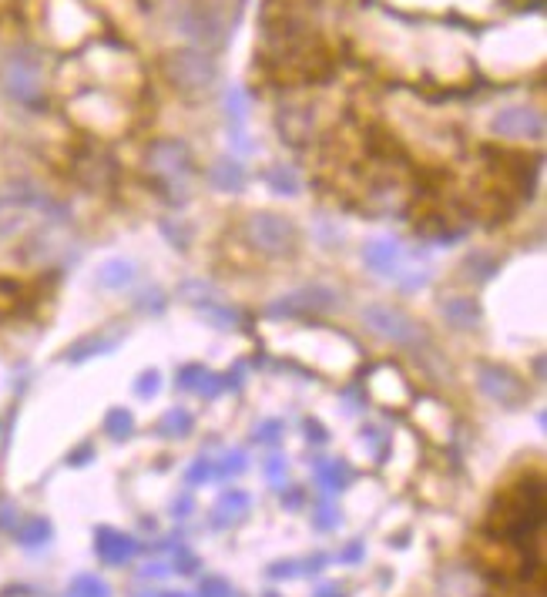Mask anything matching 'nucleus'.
Here are the masks:
<instances>
[{"instance_id": "39448f33", "label": "nucleus", "mask_w": 547, "mask_h": 597, "mask_svg": "<svg viewBox=\"0 0 547 597\" xmlns=\"http://www.w3.org/2000/svg\"><path fill=\"white\" fill-rule=\"evenodd\" d=\"M477 386H481L483 397H491L494 403L500 406H521L524 399H527V386L517 372H510L508 366H497V362H481L477 366Z\"/></svg>"}, {"instance_id": "7ed1b4c3", "label": "nucleus", "mask_w": 547, "mask_h": 597, "mask_svg": "<svg viewBox=\"0 0 547 597\" xmlns=\"http://www.w3.org/2000/svg\"><path fill=\"white\" fill-rule=\"evenodd\" d=\"M245 239L252 249H259L262 255H272V259H282V255H293L295 245H299V232L289 218L272 212H259L245 222Z\"/></svg>"}, {"instance_id": "6ab92c4d", "label": "nucleus", "mask_w": 547, "mask_h": 597, "mask_svg": "<svg viewBox=\"0 0 547 597\" xmlns=\"http://www.w3.org/2000/svg\"><path fill=\"white\" fill-rule=\"evenodd\" d=\"M13 533H17V541L24 547H40L51 541V524L44 517H34V520H27V524H21Z\"/></svg>"}, {"instance_id": "473e14b6", "label": "nucleus", "mask_w": 547, "mask_h": 597, "mask_svg": "<svg viewBox=\"0 0 547 597\" xmlns=\"http://www.w3.org/2000/svg\"><path fill=\"white\" fill-rule=\"evenodd\" d=\"M209 473H212V466L205 464V460H199V464L188 470V483H199V480H205Z\"/></svg>"}, {"instance_id": "a211bd4d", "label": "nucleus", "mask_w": 547, "mask_h": 597, "mask_svg": "<svg viewBox=\"0 0 547 597\" xmlns=\"http://www.w3.org/2000/svg\"><path fill=\"white\" fill-rule=\"evenodd\" d=\"M316 477H320V487L322 490H329V493H336V490H343L346 487V480H349V470L339 460H320L316 464Z\"/></svg>"}, {"instance_id": "2eb2a0df", "label": "nucleus", "mask_w": 547, "mask_h": 597, "mask_svg": "<svg viewBox=\"0 0 547 597\" xmlns=\"http://www.w3.org/2000/svg\"><path fill=\"white\" fill-rule=\"evenodd\" d=\"M209 178H212V185L218 188V192H242V185H245V168H242L239 161L222 158V161H215Z\"/></svg>"}, {"instance_id": "bb28decb", "label": "nucleus", "mask_w": 547, "mask_h": 597, "mask_svg": "<svg viewBox=\"0 0 547 597\" xmlns=\"http://www.w3.org/2000/svg\"><path fill=\"white\" fill-rule=\"evenodd\" d=\"M161 376H158V370H148V372H141V376H138V383H134V393H138V397L141 399H148V397H155V393H158L161 389V383H158Z\"/></svg>"}, {"instance_id": "4c0bfd02", "label": "nucleus", "mask_w": 547, "mask_h": 597, "mask_svg": "<svg viewBox=\"0 0 547 597\" xmlns=\"http://www.w3.org/2000/svg\"><path fill=\"white\" fill-rule=\"evenodd\" d=\"M360 554H363V547H360V544L349 547V550H346V560H356V558H360Z\"/></svg>"}, {"instance_id": "c85d7f7f", "label": "nucleus", "mask_w": 547, "mask_h": 597, "mask_svg": "<svg viewBox=\"0 0 547 597\" xmlns=\"http://www.w3.org/2000/svg\"><path fill=\"white\" fill-rule=\"evenodd\" d=\"M232 587H228L226 577H205L201 581V597H228Z\"/></svg>"}, {"instance_id": "e433bc0d", "label": "nucleus", "mask_w": 547, "mask_h": 597, "mask_svg": "<svg viewBox=\"0 0 547 597\" xmlns=\"http://www.w3.org/2000/svg\"><path fill=\"white\" fill-rule=\"evenodd\" d=\"M320 597H343V591H339L336 584H329V587H322Z\"/></svg>"}, {"instance_id": "a878e982", "label": "nucleus", "mask_w": 547, "mask_h": 597, "mask_svg": "<svg viewBox=\"0 0 547 597\" xmlns=\"http://www.w3.org/2000/svg\"><path fill=\"white\" fill-rule=\"evenodd\" d=\"M201 316L209 319V322H215V329H232V326L239 322V312H235V309H226V305H205Z\"/></svg>"}, {"instance_id": "4be33fe9", "label": "nucleus", "mask_w": 547, "mask_h": 597, "mask_svg": "<svg viewBox=\"0 0 547 597\" xmlns=\"http://www.w3.org/2000/svg\"><path fill=\"white\" fill-rule=\"evenodd\" d=\"M132 430H134V420H132V413L128 410L115 406V410L105 416V433L111 439H128L132 437Z\"/></svg>"}, {"instance_id": "72a5a7b5", "label": "nucleus", "mask_w": 547, "mask_h": 597, "mask_svg": "<svg viewBox=\"0 0 547 597\" xmlns=\"http://www.w3.org/2000/svg\"><path fill=\"white\" fill-rule=\"evenodd\" d=\"M306 437L316 439V443H326V430H322L316 420H306Z\"/></svg>"}, {"instance_id": "6e6552de", "label": "nucleus", "mask_w": 547, "mask_h": 597, "mask_svg": "<svg viewBox=\"0 0 547 597\" xmlns=\"http://www.w3.org/2000/svg\"><path fill=\"white\" fill-rule=\"evenodd\" d=\"M339 295L329 286H306L293 295H282L279 303L269 305L272 316H303V312H333Z\"/></svg>"}, {"instance_id": "cd10ccee", "label": "nucleus", "mask_w": 547, "mask_h": 597, "mask_svg": "<svg viewBox=\"0 0 547 597\" xmlns=\"http://www.w3.org/2000/svg\"><path fill=\"white\" fill-rule=\"evenodd\" d=\"M138 309H141V312H155V316H158L161 309H165V299H161L158 289H145V293L138 295Z\"/></svg>"}, {"instance_id": "0eeeda50", "label": "nucleus", "mask_w": 547, "mask_h": 597, "mask_svg": "<svg viewBox=\"0 0 547 597\" xmlns=\"http://www.w3.org/2000/svg\"><path fill=\"white\" fill-rule=\"evenodd\" d=\"M178 27H182L185 38H192L195 44H205V47H218V44L226 40V21H222L218 11L209 7V4H192V7H185Z\"/></svg>"}, {"instance_id": "9d476101", "label": "nucleus", "mask_w": 547, "mask_h": 597, "mask_svg": "<svg viewBox=\"0 0 547 597\" xmlns=\"http://www.w3.org/2000/svg\"><path fill=\"white\" fill-rule=\"evenodd\" d=\"M494 132L500 138H541L544 118L531 107H508L494 118Z\"/></svg>"}, {"instance_id": "b1692460", "label": "nucleus", "mask_w": 547, "mask_h": 597, "mask_svg": "<svg viewBox=\"0 0 547 597\" xmlns=\"http://www.w3.org/2000/svg\"><path fill=\"white\" fill-rule=\"evenodd\" d=\"M464 269H474V272H477V282H487V279H494L497 259L491 252H474V255H467ZM474 272H467V276H474Z\"/></svg>"}, {"instance_id": "20e7f679", "label": "nucleus", "mask_w": 547, "mask_h": 597, "mask_svg": "<svg viewBox=\"0 0 547 597\" xmlns=\"http://www.w3.org/2000/svg\"><path fill=\"white\" fill-rule=\"evenodd\" d=\"M165 74L182 94H205L215 84V61L201 51H182L165 61Z\"/></svg>"}, {"instance_id": "f8f14e48", "label": "nucleus", "mask_w": 547, "mask_h": 597, "mask_svg": "<svg viewBox=\"0 0 547 597\" xmlns=\"http://www.w3.org/2000/svg\"><path fill=\"white\" fill-rule=\"evenodd\" d=\"M443 319L460 332H470L481 326V305L474 303L470 295H454V299H443L440 303Z\"/></svg>"}, {"instance_id": "dca6fc26", "label": "nucleus", "mask_w": 547, "mask_h": 597, "mask_svg": "<svg viewBox=\"0 0 547 597\" xmlns=\"http://www.w3.org/2000/svg\"><path fill=\"white\" fill-rule=\"evenodd\" d=\"M118 343H121V332H115V336H88V339H81V343H74L67 349V359L81 362V359L94 356V353H111Z\"/></svg>"}, {"instance_id": "aec40b11", "label": "nucleus", "mask_w": 547, "mask_h": 597, "mask_svg": "<svg viewBox=\"0 0 547 597\" xmlns=\"http://www.w3.org/2000/svg\"><path fill=\"white\" fill-rule=\"evenodd\" d=\"M245 510H249V497H245V493L242 490L226 493V497L218 500V510H215V514H222V517H215V524L222 527V524H228V520H239Z\"/></svg>"}, {"instance_id": "1a4fd4ad", "label": "nucleus", "mask_w": 547, "mask_h": 597, "mask_svg": "<svg viewBox=\"0 0 547 597\" xmlns=\"http://www.w3.org/2000/svg\"><path fill=\"white\" fill-rule=\"evenodd\" d=\"M148 165H151V172L161 175V178H168V182H178V178H185L192 172V155H188V148L182 141H155L151 145V155H148Z\"/></svg>"}, {"instance_id": "412c9836", "label": "nucleus", "mask_w": 547, "mask_h": 597, "mask_svg": "<svg viewBox=\"0 0 547 597\" xmlns=\"http://www.w3.org/2000/svg\"><path fill=\"white\" fill-rule=\"evenodd\" d=\"M67 597H111V587L98 581L94 574H78L67 587Z\"/></svg>"}, {"instance_id": "f03ea898", "label": "nucleus", "mask_w": 547, "mask_h": 597, "mask_svg": "<svg viewBox=\"0 0 547 597\" xmlns=\"http://www.w3.org/2000/svg\"><path fill=\"white\" fill-rule=\"evenodd\" d=\"M363 322H366V329L376 332L380 339H387L393 345H403V349H414L416 359L430 353L433 349V339H430L427 326L414 319L410 312H403L397 305H383V303H373L363 309Z\"/></svg>"}, {"instance_id": "f257e3e1", "label": "nucleus", "mask_w": 547, "mask_h": 597, "mask_svg": "<svg viewBox=\"0 0 547 597\" xmlns=\"http://www.w3.org/2000/svg\"><path fill=\"white\" fill-rule=\"evenodd\" d=\"M547 500H544V480L524 477L510 483L500 493L487 514L483 533L494 544L517 547V554L527 560H541V527H544Z\"/></svg>"}, {"instance_id": "c9c22d12", "label": "nucleus", "mask_w": 547, "mask_h": 597, "mask_svg": "<svg viewBox=\"0 0 547 597\" xmlns=\"http://www.w3.org/2000/svg\"><path fill=\"white\" fill-rule=\"evenodd\" d=\"M282 466H286V460H282V456H272V464H266V473L276 480L282 473Z\"/></svg>"}, {"instance_id": "f3484780", "label": "nucleus", "mask_w": 547, "mask_h": 597, "mask_svg": "<svg viewBox=\"0 0 547 597\" xmlns=\"http://www.w3.org/2000/svg\"><path fill=\"white\" fill-rule=\"evenodd\" d=\"M192 426H195V416H192L185 406H175V410H168L165 416H161L158 433L161 437H188Z\"/></svg>"}, {"instance_id": "2f4dec72", "label": "nucleus", "mask_w": 547, "mask_h": 597, "mask_svg": "<svg viewBox=\"0 0 547 597\" xmlns=\"http://www.w3.org/2000/svg\"><path fill=\"white\" fill-rule=\"evenodd\" d=\"M279 430H282V423H279V420H269V423L262 426L259 433H255V439H262V443H272V439L279 437Z\"/></svg>"}, {"instance_id": "f704fd0d", "label": "nucleus", "mask_w": 547, "mask_h": 597, "mask_svg": "<svg viewBox=\"0 0 547 597\" xmlns=\"http://www.w3.org/2000/svg\"><path fill=\"white\" fill-rule=\"evenodd\" d=\"M91 443H84V447H81L78 453H71V460H67V464H74V466H81V464H88V460H84V456H91Z\"/></svg>"}, {"instance_id": "9b49d317", "label": "nucleus", "mask_w": 547, "mask_h": 597, "mask_svg": "<svg viewBox=\"0 0 547 597\" xmlns=\"http://www.w3.org/2000/svg\"><path fill=\"white\" fill-rule=\"evenodd\" d=\"M94 550H98V558L105 560V564H124V560L134 558V544L128 533L115 531V527H101V531L94 533Z\"/></svg>"}, {"instance_id": "7c9ffc66", "label": "nucleus", "mask_w": 547, "mask_h": 597, "mask_svg": "<svg viewBox=\"0 0 547 597\" xmlns=\"http://www.w3.org/2000/svg\"><path fill=\"white\" fill-rule=\"evenodd\" d=\"M242 470H245V456H242L239 450L228 453L226 464H222V477H228V473H242Z\"/></svg>"}, {"instance_id": "4468645a", "label": "nucleus", "mask_w": 547, "mask_h": 597, "mask_svg": "<svg viewBox=\"0 0 547 597\" xmlns=\"http://www.w3.org/2000/svg\"><path fill=\"white\" fill-rule=\"evenodd\" d=\"M134 282V266L128 259H107L105 266L98 269V286L101 289H124Z\"/></svg>"}, {"instance_id": "393cba45", "label": "nucleus", "mask_w": 547, "mask_h": 597, "mask_svg": "<svg viewBox=\"0 0 547 597\" xmlns=\"http://www.w3.org/2000/svg\"><path fill=\"white\" fill-rule=\"evenodd\" d=\"M21 309V286L13 279H0V316H13Z\"/></svg>"}, {"instance_id": "ddd939ff", "label": "nucleus", "mask_w": 547, "mask_h": 597, "mask_svg": "<svg viewBox=\"0 0 547 597\" xmlns=\"http://www.w3.org/2000/svg\"><path fill=\"white\" fill-rule=\"evenodd\" d=\"M363 262H366V269L380 272V276H389V272L397 269V262H400V242H393V239L366 242V245H363Z\"/></svg>"}, {"instance_id": "5701e85b", "label": "nucleus", "mask_w": 547, "mask_h": 597, "mask_svg": "<svg viewBox=\"0 0 547 597\" xmlns=\"http://www.w3.org/2000/svg\"><path fill=\"white\" fill-rule=\"evenodd\" d=\"M266 182L272 185L276 195H295V192H299V178H295V172L293 168H286V165L272 168V172L266 175Z\"/></svg>"}, {"instance_id": "c756f323", "label": "nucleus", "mask_w": 547, "mask_h": 597, "mask_svg": "<svg viewBox=\"0 0 547 597\" xmlns=\"http://www.w3.org/2000/svg\"><path fill=\"white\" fill-rule=\"evenodd\" d=\"M201 380H205V370H201V366H185V370L178 372V386H182V389H199Z\"/></svg>"}, {"instance_id": "423d86ee", "label": "nucleus", "mask_w": 547, "mask_h": 597, "mask_svg": "<svg viewBox=\"0 0 547 597\" xmlns=\"http://www.w3.org/2000/svg\"><path fill=\"white\" fill-rule=\"evenodd\" d=\"M4 88L17 105L40 107L44 101V88H40V71L27 54H13L7 67H4Z\"/></svg>"}, {"instance_id": "58836bf2", "label": "nucleus", "mask_w": 547, "mask_h": 597, "mask_svg": "<svg viewBox=\"0 0 547 597\" xmlns=\"http://www.w3.org/2000/svg\"><path fill=\"white\" fill-rule=\"evenodd\" d=\"M161 597H188V594H161Z\"/></svg>"}]
</instances>
